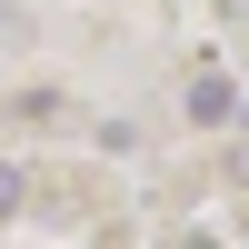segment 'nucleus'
Returning <instances> with one entry per match:
<instances>
[{
    "label": "nucleus",
    "instance_id": "obj_1",
    "mask_svg": "<svg viewBox=\"0 0 249 249\" xmlns=\"http://www.w3.org/2000/svg\"><path fill=\"white\" fill-rule=\"evenodd\" d=\"M190 110H199V120H219V110H230V80H219V70H210V80H190Z\"/></svg>",
    "mask_w": 249,
    "mask_h": 249
},
{
    "label": "nucleus",
    "instance_id": "obj_2",
    "mask_svg": "<svg viewBox=\"0 0 249 249\" xmlns=\"http://www.w3.org/2000/svg\"><path fill=\"white\" fill-rule=\"evenodd\" d=\"M0 210H20V179H10V170H0Z\"/></svg>",
    "mask_w": 249,
    "mask_h": 249
},
{
    "label": "nucleus",
    "instance_id": "obj_3",
    "mask_svg": "<svg viewBox=\"0 0 249 249\" xmlns=\"http://www.w3.org/2000/svg\"><path fill=\"white\" fill-rule=\"evenodd\" d=\"M179 249H219V239H210V230H190V239H179Z\"/></svg>",
    "mask_w": 249,
    "mask_h": 249
}]
</instances>
